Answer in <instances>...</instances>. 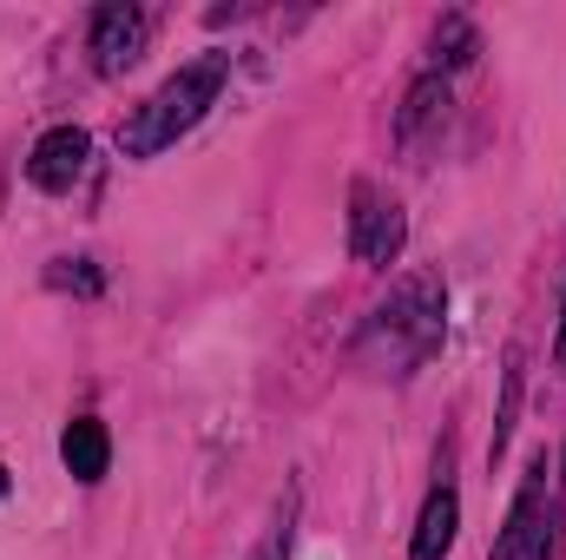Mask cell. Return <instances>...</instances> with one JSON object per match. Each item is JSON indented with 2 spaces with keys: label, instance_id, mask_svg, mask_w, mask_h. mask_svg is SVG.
I'll return each instance as SVG.
<instances>
[{
  "label": "cell",
  "instance_id": "277c9868",
  "mask_svg": "<svg viewBox=\"0 0 566 560\" xmlns=\"http://www.w3.org/2000/svg\"><path fill=\"white\" fill-rule=\"evenodd\" d=\"M139 53H145V13L126 7V0H106L93 13V73L99 80H119V73L139 66Z\"/></svg>",
  "mask_w": 566,
  "mask_h": 560
},
{
  "label": "cell",
  "instance_id": "7c38bea8",
  "mask_svg": "<svg viewBox=\"0 0 566 560\" xmlns=\"http://www.w3.org/2000/svg\"><path fill=\"white\" fill-rule=\"evenodd\" d=\"M514 409H521V356H507V396H501V422H494V462L507 455V435H514Z\"/></svg>",
  "mask_w": 566,
  "mask_h": 560
},
{
  "label": "cell",
  "instance_id": "6da1fadb",
  "mask_svg": "<svg viewBox=\"0 0 566 560\" xmlns=\"http://www.w3.org/2000/svg\"><path fill=\"white\" fill-rule=\"evenodd\" d=\"M224 73H231V53H205V60H191V66H178L151 100H145L139 113L126 120V158H158L165 145H178L211 106H218V93H224Z\"/></svg>",
  "mask_w": 566,
  "mask_h": 560
},
{
  "label": "cell",
  "instance_id": "5b68a950",
  "mask_svg": "<svg viewBox=\"0 0 566 560\" xmlns=\"http://www.w3.org/2000/svg\"><path fill=\"white\" fill-rule=\"evenodd\" d=\"M402 205H382L376 185H356V211H349V251L363 265H396L402 258Z\"/></svg>",
  "mask_w": 566,
  "mask_h": 560
},
{
  "label": "cell",
  "instance_id": "9a60e30c",
  "mask_svg": "<svg viewBox=\"0 0 566 560\" xmlns=\"http://www.w3.org/2000/svg\"><path fill=\"white\" fill-rule=\"evenodd\" d=\"M7 488H13V475H7V468H0V495H7Z\"/></svg>",
  "mask_w": 566,
  "mask_h": 560
},
{
  "label": "cell",
  "instance_id": "2e32d148",
  "mask_svg": "<svg viewBox=\"0 0 566 560\" xmlns=\"http://www.w3.org/2000/svg\"><path fill=\"white\" fill-rule=\"evenodd\" d=\"M560 468H566V462H560ZM560 481H566V475H560Z\"/></svg>",
  "mask_w": 566,
  "mask_h": 560
},
{
  "label": "cell",
  "instance_id": "7a4b0ae2",
  "mask_svg": "<svg viewBox=\"0 0 566 560\" xmlns=\"http://www.w3.org/2000/svg\"><path fill=\"white\" fill-rule=\"evenodd\" d=\"M441 310H448V297H441V283L434 278H402L396 283V297L376 310V323H369V350H376V363L389 370V376H409V370H422L428 356L441 350Z\"/></svg>",
  "mask_w": 566,
  "mask_h": 560
},
{
  "label": "cell",
  "instance_id": "5bb4252c",
  "mask_svg": "<svg viewBox=\"0 0 566 560\" xmlns=\"http://www.w3.org/2000/svg\"><path fill=\"white\" fill-rule=\"evenodd\" d=\"M554 356H566V303H560V330H554Z\"/></svg>",
  "mask_w": 566,
  "mask_h": 560
},
{
  "label": "cell",
  "instance_id": "52a82bcc",
  "mask_svg": "<svg viewBox=\"0 0 566 560\" xmlns=\"http://www.w3.org/2000/svg\"><path fill=\"white\" fill-rule=\"evenodd\" d=\"M60 462H66L73 481H106V468H113V435H106V422L99 416L66 422V435H60Z\"/></svg>",
  "mask_w": 566,
  "mask_h": 560
},
{
  "label": "cell",
  "instance_id": "3957f363",
  "mask_svg": "<svg viewBox=\"0 0 566 560\" xmlns=\"http://www.w3.org/2000/svg\"><path fill=\"white\" fill-rule=\"evenodd\" d=\"M547 462H534V475H527V488L514 495V508H507V528H501V541H494V560H554V535H547Z\"/></svg>",
  "mask_w": 566,
  "mask_h": 560
},
{
  "label": "cell",
  "instance_id": "ba28073f",
  "mask_svg": "<svg viewBox=\"0 0 566 560\" xmlns=\"http://www.w3.org/2000/svg\"><path fill=\"white\" fill-rule=\"evenodd\" d=\"M448 80L441 73H428V80H416L409 86V100H402V113H396V133H402V145H422L428 133H441L448 126Z\"/></svg>",
  "mask_w": 566,
  "mask_h": 560
},
{
  "label": "cell",
  "instance_id": "4fadbf2b",
  "mask_svg": "<svg viewBox=\"0 0 566 560\" xmlns=\"http://www.w3.org/2000/svg\"><path fill=\"white\" fill-rule=\"evenodd\" d=\"M46 283H53V290H80V297H93V290H99V271H93L86 258H60V265L46 271Z\"/></svg>",
  "mask_w": 566,
  "mask_h": 560
},
{
  "label": "cell",
  "instance_id": "9c48e42d",
  "mask_svg": "<svg viewBox=\"0 0 566 560\" xmlns=\"http://www.w3.org/2000/svg\"><path fill=\"white\" fill-rule=\"evenodd\" d=\"M454 528H461V501H454V488L441 481V488L422 501V521H416L409 560H441L448 548H454Z\"/></svg>",
  "mask_w": 566,
  "mask_h": 560
},
{
  "label": "cell",
  "instance_id": "30bf717a",
  "mask_svg": "<svg viewBox=\"0 0 566 560\" xmlns=\"http://www.w3.org/2000/svg\"><path fill=\"white\" fill-rule=\"evenodd\" d=\"M474 53H481V33H474L461 13H448V20L434 27V66L461 73V66H474Z\"/></svg>",
  "mask_w": 566,
  "mask_h": 560
},
{
  "label": "cell",
  "instance_id": "8fae6325",
  "mask_svg": "<svg viewBox=\"0 0 566 560\" xmlns=\"http://www.w3.org/2000/svg\"><path fill=\"white\" fill-rule=\"evenodd\" d=\"M290 521H296V495H283L277 521H271V535L251 548V560H290Z\"/></svg>",
  "mask_w": 566,
  "mask_h": 560
},
{
  "label": "cell",
  "instance_id": "8992f818",
  "mask_svg": "<svg viewBox=\"0 0 566 560\" xmlns=\"http://www.w3.org/2000/svg\"><path fill=\"white\" fill-rule=\"evenodd\" d=\"M86 158H93L86 126H53L46 139L27 152V178H33L40 191H73V185H80V172H86Z\"/></svg>",
  "mask_w": 566,
  "mask_h": 560
}]
</instances>
